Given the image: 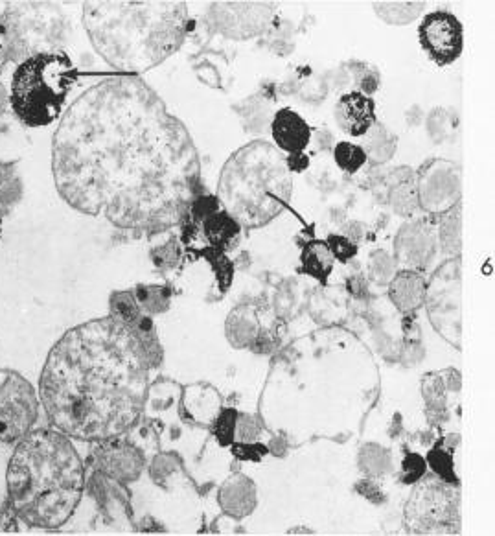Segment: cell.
<instances>
[{
  "label": "cell",
  "mask_w": 495,
  "mask_h": 536,
  "mask_svg": "<svg viewBox=\"0 0 495 536\" xmlns=\"http://www.w3.org/2000/svg\"><path fill=\"white\" fill-rule=\"evenodd\" d=\"M52 174L72 209L129 231L173 229L203 196L188 129L133 76L107 78L74 100L54 133Z\"/></svg>",
  "instance_id": "1"
},
{
  "label": "cell",
  "mask_w": 495,
  "mask_h": 536,
  "mask_svg": "<svg viewBox=\"0 0 495 536\" xmlns=\"http://www.w3.org/2000/svg\"><path fill=\"white\" fill-rule=\"evenodd\" d=\"M150 352L115 317L70 328L48 352L39 400L52 428L83 443L122 437L148 402Z\"/></svg>",
  "instance_id": "2"
},
{
  "label": "cell",
  "mask_w": 495,
  "mask_h": 536,
  "mask_svg": "<svg viewBox=\"0 0 495 536\" xmlns=\"http://www.w3.org/2000/svg\"><path fill=\"white\" fill-rule=\"evenodd\" d=\"M8 502L30 527L59 529L76 513L85 490V467L72 439L39 428L15 443L6 472Z\"/></svg>",
  "instance_id": "3"
},
{
  "label": "cell",
  "mask_w": 495,
  "mask_h": 536,
  "mask_svg": "<svg viewBox=\"0 0 495 536\" xmlns=\"http://www.w3.org/2000/svg\"><path fill=\"white\" fill-rule=\"evenodd\" d=\"M83 26L113 69L137 76L181 48L188 8L185 2H85Z\"/></svg>",
  "instance_id": "4"
},
{
  "label": "cell",
  "mask_w": 495,
  "mask_h": 536,
  "mask_svg": "<svg viewBox=\"0 0 495 536\" xmlns=\"http://www.w3.org/2000/svg\"><path fill=\"white\" fill-rule=\"evenodd\" d=\"M291 188L286 155L269 142L254 140L223 166L216 198L236 222L256 229L275 220L286 209Z\"/></svg>",
  "instance_id": "5"
},
{
  "label": "cell",
  "mask_w": 495,
  "mask_h": 536,
  "mask_svg": "<svg viewBox=\"0 0 495 536\" xmlns=\"http://www.w3.org/2000/svg\"><path fill=\"white\" fill-rule=\"evenodd\" d=\"M74 80L76 69L65 52L26 59L15 70L8 93L15 117L30 128L52 124Z\"/></svg>",
  "instance_id": "6"
},
{
  "label": "cell",
  "mask_w": 495,
  "mask_h": 536,
  "mask_svg": "<svg viewBox=\"0 0 495 536\" xmlns=\"http://www.w3.org/2000/svg\"><path fill=\"white\" fill-rule=\"evenodd\" d=\"M6 61L63 52L69 37V21L54 2H8L0 19Z\"/></svg>",
  "instance_id": "7"
},
{
  "label": "cell",
  "mask_w": 495,
  "mask_h": 536,
  "mask_svg": "<svg viewBox=\"0 0 495 536\" xmlns=\"http://www.w3.org/2000/svg\"><path fill=\"white\" fill-rule=\"evenodd\" d=\"M405 525L415 535H459L461 492L438 476H422L405 505Z\"/></svg>",
  "instance_id": "8"
},
{
  "label": "cell",
  "mask_w": 495,
  "mask_h": 536,
  "mask_svg": "<svg viewBox=\"0 0 495 536\" xmlns=\"http://www.w3.org/2000/svg\"><path fill=\"white\" fill-rule=\"evenodd\" d=\"M181 225H185L183 240L190 251L208 257L212 264H216V260L231 264L225 253L238 244L242 225L223 210L218 198L208 194L199 196Z\"/></svg>",
  "instance_id": "9"
},
{
  "label": "cell",
  "mask_w": 495,
  "mask_h": 536,
  "mask_svg": "<svg viewBox=\"0 0 495 536\" xmlns=\"http://www.w3.org/2000/svg\"><path fill=\"white\" fill-rule=\"evenodd\" d=\"M424 303L438 334L453 347H461V258H451L435 271Z\"/></svg>",
  "instance_id": "10"
},
{
  "label": "cell",
  "mask_w": 495,
  "mask_h": 536,
  "mask_svg": "<svg viewBox=\"0 0 495 536\" xmlns=\"http://www.w3.org/2000/svg\"><path fill=\"white\" fill-rule=\"evenodd\" d=\"M39 402V393L23 374L0 369V443H19L34 430Z\"/></svg>",
  "instance_id": "11"
},
{
  "label": "cell",
  "mask_w": 495,
  "mask_h": 536,
  "mask_svg": "<svg viewBox=\"0 0 495 536\" xmlns=\"http://www.w3.org/2000/svg\"><path fill=\"white\" fill-rule=\"evenodd\" d=\"M416 196L418 205L427 212H448L461 203V170L449 161H431L420 170Z\"/></svg>",
  "instance_id": "12"
},
{
  "label": "cell",
  "mask_w": 495,
  "mask_h": 536,
  "mask_svg": "<svg viewBox=\"0 0 495 536\" xmlns=\"http://www.w3.org/2000/svg\"><path fill=\"white\" fill-rule=\"evenodd\" d=\"M420 43L437 65H451L461 58L464 35L462 24L448 12H433L420 24Z\"/></svg>",
  "instance_id": "13"
},
{
  "label": "cell",
  "mask_w": 495,
  "mask_h": 536,
  "mask_svg": "<svg viewBox=\"0 0 495 536\" xmlns=\"http://www.w3.org/2000/svg\"><path fill=\"white\" fill-rule=\"evenodd\" d=\"M273 12L275 6H264L258 2H223L210 8V17L221 34L232 39H247L264 32Z\"/></svg>",
  "instance_id": "14"
},
{
  "label": "cell",
  "mask_w": 495,
  "mask_h": 536,
  "mask_svg": "<svg viewBox=\"0 0 495 536\" xmlns=\"http://www.w3.org/2000/svg\"><path fill=\"white\" fill-rule=\"evenodd\" d=\"M94 465L98 472L120 483H131L140 478L146 468V457L139 446L127 443L120 437L98 443L94 452Z\"/></svg>",
  "instance_id": "15"
},
{
  "label": "cell",
  "mask_w": 495,
  "mask_h": 536,
  "mask_svg": "<svg viewBox=\"0 0 495 536\" xmlns=\"http://www.w3.org/2000/svg\"><path fill=\"white\" fill-rule=\"evenodd\" d=\"M435 255V233L426 223H409L396 236V260L407 271L424 269Z\"/></svg>",
  "instance_id": "16"
},
{
  "label": "cell",
  "mask_w": 495,
  "mask_h": 536,
  "mask_svg": "<svg viewBox=\"0 0 495 536\" xmlns=\"http://www.w3.org/2000/svg\"><path fill=\"white\" fill-rule=\"evenodd\" d=\"M335 120L350 137H363L376 124L372 98L361 91L343 94L335 105Z\"/></svg>",
  "instance_id": "17"
},
{
  "label": "cell",
  "mask_w": 495,
  "mask_h": 536,
  "mask_svg": "<svg viewBox=\"0 0 495 536\" xmlns=\"http://www.w3.org/2000/svg\"><path fill=\"white\" fill-rule=\"evenodd\" d=\"M273 139L289 155H299L310 144L311 129L304 118L291 109H280L271 122Z\"/></svg>",
  "instance_id": "18"
},
{
  "label": "cell",
  "mask_w": 495,
  "mask_h": 536,
  "mask_svg": "<svg viewBox=\"0 0 495 536\" xmlns=\"http://www.w3.org/2000/svg\"><path fill=\"white\" fill-rule=\"evenodd\" d=\"M218 502L225 514L240 520L253 513L256 507V487L251 479L236 474L221 485Z\"/></svg>",
  "instance_id": "19"
},
{
  "label": "cell",
  "mask_w": 495,
  "mask_h": 536,
  "mask_svg": "<svg viewBox=\"0 0 495 536\" xmlns=\"http://www.w3.org/2000/svg\"><path fill=\"white\" fill-rule=\"evenodd\" d=\"M427 282L416 271L402 269L391 282V299L403 314L415 312L426 301Z\"/></svg>",
  "instance_id": "20"
},
{
  "label": "cell",
  "mask_w": 495,
  "mask_h": 536,
  "mask_svg": "<svg viewBox=\"0 0 495 536\" xmlns=\"http://www.w3.org/2000/svg\"><path fill=\"white\" fill-rule=\"evenodd\" d=\"M183 409L186 415L196 424H208L216 419V411H218V398L216 393L205 387V385H194L188 387L183 397Z\"/></svg>",
  "instance_id": "21"
},
{
  "label": "cell",
  "mask_w": 495,
  "mask_h": 536,
  "mask_svg": "<svg viewBox=\"0 0 495 536\" xmlns=\"http://www.w3.org/2000/svg\"><path fill=\"white\" fill-rule=\"evenodd\" d=\"M363 146L361 150L367 155L370 163L381 164L389 161L396 150V139L381 124H374L372 128L361 137Z\"/></svg>",
  "instance_id": "22"
},
{
  "label": "cell",
  "mask_w": 495,
  "mask_h": 536,
  "mask_svg": "<svg viewBox=\"0 0 495 536\" xmlns=\"http://www.w3.org/2000/svg\"><path fill=\"white\" fill-rule=\"evenodd\" d=\"M334 260V255H332L328 244L315 240V242L306 245V249L302 253V271L321 280V282H326L328 275L332 273V268H334Z\"/></svg>",
  "instance_id": "23"
},
{
  "label": "cell",
  "mask_w": 495,
  "mask_h": 536,
  "mask_svg": "<svg viewBox=\"0 0 495 536\" xmlns=\"http://www.w3.org/2000/svg\"><path fill=\"white\" fill-rule=\"evenodd\" d=\"M24 194L23 179L15 166L0 168V218L12 214Z\"/></svg>",
  "instance_id": "24"
},
{
  "label": "cell",
  "mask_w": 495,
  "mask_h": 536,
  "mask_svg": "<svg viewBox=\"0 0 495 536\" xmlns=\"http://www.w3.org/2000/svg\"><path fill=\"white\" fill-rule=\"evenodd\" d=\"M135 299L139 303L140 310L146 315L164 314L170 308L172 292L166 286H155V284H139L135 290Z\"/></svg>",
  "instance_id": "25"
},
{
  "label": "cell",
  "mask_w": 495,
  "mask_h": 536,
  "mask_svg": "<svg viewBox=\"0 0 495 536\" xmlns=\"http://www.w3.org/2000/svg\"><path fill=\"white\" fill-rule=\"evenodd\" d=\"M440 244L451 257L461 255V203L444 212V220L440 223Z\"/></svg>",
  "instance_id": "26"
},
{
  "label": "cell",
  "mask_w": 495,
  "mask_h": 536,
  "mask_svg": "<svg viewBox=\"0 0 495 536\" xmlns=\"http://www.w3.org/2000/svg\"><path fill=\"white\" fill-rule=\"evenodd\" d=\"M256 330H258V325H256L253 312L251 314L247 312L245 315L242 314V310L232 312L227 323V334L234 347H243L247 343H253Z\"/></svg>",
  "instance_id": "27"
},
{
  "label": "cell",
  "mask_w": 495,
  "mask_h": 536,
  "mask_svg": "<svg viewBox=\"0 0 495 536\" xmlns=\"http://www.w3.org/2000/svg\"><path fill=\"white\" fill-rule=\"evenodd\" d=\"M109 310H111V317H115L116 321L124 323L127 327H131L140 315H144L133 290L113 293L109 301Z\"/></svg>",
  "instance_id": "28"
},
{
  "label": "cell",
  "mask_w": 495,
  "mask_h": 536,
  "mask_svg": "<svg viewBox=\"0 0 495 536\" xmlns=\"http://www.w3.org/2000/svg\"><path fill=\"white\" fill-rule=\"evenodd\" d=\"M424 10V2H378L376 12L387 23H409L415 21L416 15Z\"/></svg>",
  "instance_id": "29"
},
{
  "label": "cell",
  "mask_w": 495,
  "mask_h": 536,
  "mask_svg": "<svg viewBox=\"0 0 495 536\" xmlns=\"http://www.w3.org/2000/svg\"><path fill=\"white\" fill-rule=\"evenodd\" d=\"M391 203L394 210L402 216L415 214L420 205H418L416 185L413 183V179H403L396 187L392 188Z\"/></svg>",
  "instance_id": "30"
},
{
  "label": "cell",
  "mask_w": 495,
  "mask_h": 536,
  "mask_svg": "<svg viewBox=\"0 0 495 536\" xmlns=\"http://www.w3.org/2000/svg\"><path fill=\"white\" fill-rule=\"evenodd\" d=\"M335 161L341 170L348 174H356L357 170L367 163V155L361 150V146H356L352 142H339L335 146Z\"/></svg>",
  "instance_id": "31"
},
{
  "label": "cell",
  "mask_w": 495,
  "mask_h": 536,
  "mask_svg": "<svg viewBox=\"0 0 495 536\" xmlns=\"http://www.w3.org/2000/svg\"><path fill=\"white\" fill-rule=\"evenodd\" d=\"M179 258H181V247H179L177 238H172L170 242H166V244L151 251V260L159 269L175 268L179 264Z\"/></svg>",
  "instance_id": "32"
},
{
  "label": "cell",
  "mask_w": 495,
  "mask_h": 536,
  "mask_svg": "<svg viewBox=\"0 0 495 536\" xmlns=\"http://www.w3.org/2000/svg\"><path fill=\"white\" fill-rule=\"evenodd\" d=\"M179 463H177V457L173 454L157 455L150 465V474L153 481H157L159 485H166V481L172 478L173 474L177 472Z\"/></svg>",
  "instance_id": "33"
},
{
  "label": "cell",
  "mask_w": 495,
  "mask_h": 536,
  "mask_svg": "<svg viewBox=\"0 0 495 536\" xmlns=\"http://www.w3.org/2000/svg\"><path fill=\"white\" fill-rule=\"evenodd\" d=\"M236 420H238L236 409H225L219 413L218 420H216V435L221 446H229L234 441Z\"/></svg>",
  "instance_id": "34"
},
{
  "label": "cell",
  "mask_w": 495,
  "mask_h": 536,
  "mask_svg": "<svg viewBox=\"0 0 495 536\" xmlns=\"http://www.w3.org/2000/svg\"><path fill=\"white\" fill-rule=\"evenodd\" d=\"M427 461H429L431 468L437 472L438 478L446 479L449 483H457V479L453 478V461H451V455L446 454L440 448H435V450H431Z\"/></svg>",
  "instance_id": "35"
},
{
  "label": "cell",
  "mask_w": 495,
  "mask_h": 536,
  "mask_svg": "<svg viewBox=\"0 0 495 536\" xmlns=\"http://www.w3.org/2000/svg\"><path fill=\"white\" fill-rule=\"evenodd\" d=\"M426 474V461L420 455L409 454L405 457L402 476L405 483H415Z\"/></svg>",
  "instance_id": "36"
},
{
  "label": "cell",
  "mask_w": 495,
  "mask_h": 536,
  "mask_svg": "<svg viewBox=\"0 0 495 536\" xmlns=\"http://www.w3.org/2000/svg\"><path fill=\"white\" fill-rule=\"evenodd\" d=\"M326 244L330 247L334 258H339L341 262H346L356 255V245L352 244V240L345 238V236H330Z\"/></svg>",
  "instance_id": "37"
},
{
  "label": "cell",
  "mask_w": 495,
  "mask_h": 536,
  "mask_svg": "<svg viewBox=\"0 0 495 536\" xmlns=\"http://www.w3.org/2000/svg\"><path fill=\"white\" fill-rule=\"evenodd\" d=\"M236 432H238V439L243 443H249L254 441L256 435L260 433V426L254 417L249 415H242V419L236 420Z\"/></svg>",
  "instance_id": "38"
},
{
  "label": "cell",
  "mask_w": 495,
  "mask_h": 536,
  "mask_svg": "<svg viewBox=\"0 0 495 536\" xmlns=\"http://www.w3.org/2000/svg\"><path fill=\"white\" fill-rule=\"evenodd\" d=\"M19 516L15 513L10 502L6 500L2 511H0V531H8V533H13V531H19Z\"/></svg>",
  "instance_id": "39"
},
{
  "label": "cell",
  "mask_w": 495,
  "mask_h": 536,
  "mask_svg": "<svg viewBox=\"0 0 495 536\" xmlns=\"http://www.w3.org/2000/svg\"><path fill=\"white\" fill-rule=\"evenodd\" d=\"M10 102V96H8V93H6V89H4V85L0 83V115L4 113V109H6V104Z\"/></svg>",
  "instance_id": "40"
},
{
  "label": "cell",
  "mask_w": 495,
  "mask_h": 536,
  "mask_svg": "<svg viewBox=\"0 0 495 536\" xmlns=\"http://www.w3.org/2000/svg\"><path fill=\"white\" fill-rule=\"evenodd\" d=\"M289 533H308V535H311L313 531H310V529H291Z\"/></svg>",
  "instance_id": "41"
},
{
  "label": "cell",
  "mask_w": 495,
  "mask_h": 536,
  "mask_svg": "<svg viewBox=\"0 0 495 536\" xmlns=\"http://www.w3.org/2000/svg\"><path fill=\"white\" fill-rule=\"evenodd\" d=\"M0 236H2V218H0Z\"/></svg>",
  "instance_id": "42"
}]
</instances>
